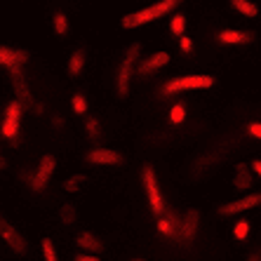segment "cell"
<instances>
[{"mask_svg":"<svg viewBox=\"0 0 261 261\" xmlns=\"http://www.w3.org/2000/svg\"><path fill=\"white\" fill-rule=\"evenodd\" d=\"M85 163L94 165V167H113V165L122 163V155L116 148H103V146H94L85 153Z\"/></svg>","mask_w":261,"mask_h":261,"instance_id":"cell-13","label":"cell"},{"mask_svg":"<svg viewBox=\"0 0 261 261\" xmlns=\"http://www.w3.org/2000/svg\"><path fill=\"white\" fill-rule=\"evenodd\" d=\"M155 228H158V233L163 238H170V240H174L176 228H179V214L172 212V210H165L163 217H158V224H155Z\"/></svg>","mask_w":261,"mask_h":261,"instance_id":"cell-18","label":"cell"},{"mask_svg":"<svg viewBox=\"0 0 261 261\" xmlns=\"http://www.w3.org/2000/svg\"><path fill=\"white\" fill-rule=\"evenodd\" d=\"M217 40L221 45H252L256 40V33L254 31H243V29H224L217 33Z\"/></svg>","mask_w":261,"mask_h":261,"instance_id":"cell-14","label":"cell"},{"mask_svg":"<svg viewBox=\"0 0 261 261\" xmlns=\"http://www.w3.org/2000/svg\"><path fill=\"white\" fill-rule=\"evenodd\" d=\"M31 61V52L26 47H12V45H0V68L12 71L24 68Z\"/></svg>","mask_w":261,"mask_h":261,"instance_id":"cell-12","label":"cell"},{"mask_svg":"<svg viewBox=\"0 0 261 261\" xmlns=\"http://www.w3.org/2000/svg\"><path fill=\"white\" fill-rule=\"evenodd\" d=\"M233 189L240 191V193H249L252 186H254V172L247 163H236L233 165Z\"/></svg>","mask_w":261,"mask_h":261,"instance_id":"cell-15","label":"cell"},{"mask_svg":"<svg viewBox=\"0 0 261 261\" xmlns=\"http://www.w3.org/2000/svg\"><path fill=\"white\" fill-rule=\"evenodd\" d=\"M170 33L181 38L186 33V14L184 12H172L170 17Z\"/></svg>","mask_w":261,"mask_h":261,"instance_id":"cell-24","label":"cell"},{"mask_svg":"<svg viewBox=\"0 0 261 261\" xmlns=\"http://www.w3.org/2000/svg\"><path fill=\"white\" fill-rule=\"evenodd\" d=\"M141 43H132L125 52H122L120 61H118L116 75H113V83H116V94L118 99H127L129 87H132V78H134V68H137V61L141 59Z\"/></svg>","mask_w":261,"mask_h":261,"instance_id":"cell-2","label":"cell"},{"mask_svg":"<svg viewBox=\"0 0 261 261\" xmlns=\"http://www.w3.org/2000/svg\"><path fill=\"white\" fill-rule=\"evenodd\" d=\"M31 113H36V116H43V113H45V103H43V101H36V103H33V109H31Z\"/></svg>","mask_w":261,"mask_h":261,"instance_id":"cell-33","label":"cell"},{"mask_svg":"<svg viewBox=\"0 0 261 261\" xmlns=\"http://www.w3.org/2000/svg\"><path fill=\"white\" fill-rule=\"evenodd\" d=\"M134 261H148V259H134Z\"/></svg>","mask_w":261,"mask_h":261,"instance_id":"cell-37","label":"cell"},{"mask_svg":"<svg viewBox=\"0 0 261 261\" xmlns=\"http://www.w3.org/2000/svg\"><path fill=\"white\" fill-rule=\"evenodd\" d=\"M59 221L64 226H73V224H75V221H78V210H75V205L64 202V205L59 207Z\"/></svg>","mask_w":261,"mask_h":261,"instance_id":"cell-23","label":"cell"},{"mask_svg":"<svg viewBox=\"0 0 261 261\" xmlns=\"http://www.w3.org/2000/svg\"><path fill=\"white\" fill-rule=\"evenodd\" d=\"M186 0H158L153 5H146L137 12H129L120 19V26L125 31H134V29H141V26L151 24V21H158L163 17H170L172 12H176L179 7L184 5Z\"/></svg>","mask_w":261,"mask_h":261,"instance_id":"cell-1","label":"cell"},{"mask_svg":"<svg viewBox=\"0 0 261 261\" xmlns=\"http://www.w3.org/2000/svg\"><path fill=\"white\" fill-rule=\"evenodd\" d=\"M0 240L7 245V247L12 249L14 254L24 256L29 252V243H26V238L19 233V228L5 217V214L0 212Z\"/></svg>","mask_w":261,"mask_h":261,"instance_id":"cell-8","label":"cell"},{"mask_svg":"<svg viewBox=\"0 0 261 261\" xmlns=\"http://www.w3.org/2000/svg\"><path fill=\"white\" fill-rule=\"evenodd\" d=\"M7 167V160H5V155H3V151H0V172Z\"/></svg>","mask_w":261,"mask_h":261,"instance_id":"cell-36","label":"cell"},{"mask_svg":"<svg viewBox=\"0 0 261 261\" xmlns=\"http://www.w3.org/2000/svg\"><path fill=\"white\" fill-rule=\"evenodd\" d=\"M198 233H200V210L191 207L184 214H179V228H176L174 243L181 245V247H191Z\"/></svg>","mask_w":261,"mask_h":261,"instance_id":"cell-6","label":"cell"},{"mask_svg":"<svg viewBox=\"0 0 261 261\" xmlns=\"http://www.w3.org/2000/svg\"><path fill=\"white\" fill-rule=\"evenodd\" d=\"M247 261H261V249H254V252H249Z\"/></svg>","mask_w":261,"mask_h":261,"instance_id":"cell-35","label":"cell"},{"mask_svg":"<svg viewBox=\"0 0 261 261\" xmlns=\"http://www.w3.org/2000/svg\"><path fill=\"white\" fill-rule=\"evenodd\" d=\"M170 59H172V55L170 52H165V49H160V52H151V55L141 57V59L137 61L134 73H137L139 78H148V75H153V73H158L160 68L167 66Z\"/></svg>","mask_w":261,"mask_h":261,"instance_id":"cell-11","label":"cell"},{"mask_svg":"<svg viewBox=\"0 0 261 261\" xmlns=\"http://www.w3.org/2000/svg\"><path fill=\"white\" fill-rule=\"evenodd\" d=\"M43 256L45 261H59V254H57V247L49 238H43Z\"/></svg>","mask_w":261,"mask_h":261,"instance_id":"cell-28","label":"cell"},{"mask_svg":"<svg viewBox=\"0 0 261 261\" xmlns=\"http://www.w3.org/2000/svg\"><path fill=\"white\" fill-rule=\"evenodd\" d=\"M52 33L59 40H66L68 33H71V21H68V14L64 10H55L52 12Z\"/></svg>","mask_w":261,"mask_h":261,"instance_id":"cell-19","label":"cell"},{"mask_svg":"<svg viewBox=\"0 0 261 261\" xmlns=\"http://www.w3.org/2000/svg\"><path fill=\"white\" fill-rule=\"evenodd\" d=\"M52 127H55L57 132H61V129L66 127V120H64V116H52Z\"/></svg>","mask_w":261,"mask_h":261,"instance_id":"cell-31","label":"cell"},{"mask_svg":"<svg viewBox=\"0 0 261 261\" xmlns=\"http://www.w3.org/2000/svg\"><path fill=\"white\" fill-rule=\"evenodd\" d=\"M249 233H252V221L249 219H245V217H240L233 224V238H236L238 243H245L249 238Z\"/></svg>","mask_w":261,"mask_h":261,"instance_id":"cell-22","label":"cell"},{"mask_svg":"<svg viewBox=\"0 0 261 261\" xmlns=\"http://www.w3.org/2000/svg\"><path fill=\"white\" fill-rule=\"evenodd\" d=\"M55 172H57V158L52 155V153H45L43 158L38 160L36 170L31 172V174H26L29 189L33 191V193H43V191L47 189L49 179L55 176Z\"/></svg>","mask_w":261,"mask_h":261,"instance_id":"cell-7","label":"cell"},{"mask_svg":"<svg viewBox=\"0 0 261 261\" xmlns=\"http://www.w3.org/2000/svg\"><path fill=\"white\" fill-rule=\"evenodd\" d=\"M24 103H19L17 99L5 106L3 113V122H0V137L10 144H19L21 141V120H24Z\"/></svg>","mask_w":261,"mask_h":261,"instance_id":"cell-5","label":"cell"},{"mask_svg":"<svg viewBox=\"0 0 261 261\" xmlns=\"http://www.w3.org/2000/svg\"><path fill=\"white\" fill-rule=\"evenodd\" d=\"M87 181V176L85 174H71L66 179V181L61 184V189L66 191V193H75V191H80L83 189V184Z\"/></svg>","mask_w":261,"mask_h":261,"instance_id":"cell-26","label":"cell"},{"mask_svg":"<svg viewBox=\"0 0 261 261\" xmlns=\"http://www.w3.org/2000/svg\"><path fill=\"white\" fill-rule=\"evenodd\" d=\"M10 73V83H12V90H14V99L19 103H24V109H33V103H36V97H33V92H31V85L29 80H26V73L24 68H12Z\"/></svg>","mask_w":261,"mask_h":261,"instance_id":"cell-10","label":"cell"},{"mask_svg":"<svg viewBox=\"0 0 261 261\" xmlns=\"http://www.w3.org/2000/svg\"><path fill=\"white\" fill-rule=\"evenodd\" d=\"M184 120H186V106L181 101H176L170 109V122L172 125H181Z\"/></svg>","mask_w":261,"mask_h":261,"instance_id":"cell-27","label":"cell"},{"mask_svg":"<svg viewBox=\"0 0 261 261\" xmlns=\"http://www.w3.org/2000/svg\"><path fill=\"white\" fill-rule=\"evenodd\" d=\"M261 207V193H245L243 198H236L231 202H221L217 205V217H236V214H245L249 210Z\"/></svg>","mask_w":261,"mask_h":261,"instance_id":"cell-9","label":"cell"},{"mask_svg":"<svg viewBox=\"0 0 261 261\" xmlns=\"http://www.w3.org/2000/svg\"><path fill=\"white\" fill-rule=\"evenodd\" d=\"M73 261H101V259H99L97 254H83V252H80V254L73 256Z\"/></svg>","mask_w":261,"mask_h":261,"instance_id":"cell-32","label":"cell"},{"mask_svg":"<svg viewBox=\"0 0 261 261\" xmlns=\"http://www.w3.org/2000/svg\"><path fill=\"white\" fill-rule=\"evenodd\" d=\"M141 184H144L146 202H148L151 214L163 217L167 205H165V195H163V191H160L158 174H155V167H153V165H144V167H141Z\"/></svg>","mask_w":261,"mask_h":261,"instance_id":"cell-3","label":"cell"},{"mask_svg":"<svg viewBox=\"0 0 261 261\" xmlns=\"http://www.w3.org/2000/svg\"><path fill=\"white\" fill-rule=\"evenodd\" d=\"M85 64H87V49L80 45V47H75L68 55V61H66V73L71 80H78L80 75H83V71H85Z\"/></svg>","mask_w":261,"mask_h":261,"instance_id":"cell-16","label":"cell"},{"mask_svg":"<svg viewBox=\"0 0 261 261\" xmlns=\"http://www.w3.org/2000/svg\"><path fill=\"white\" fill-rule=\"evenodd\" d=\"M85 137L92 141V144L101 141L103 127H101V120H99L97 116H87V120H85Z\"/></svg>","mask_w":261,"mask_h":261,"instance_id":"cell-21","label":"cell"},{"mask_svg":"<svg viewBox=\"0 0 261 261\" xmlns=\"http://www.w3.org/2000/svg\"><path fill=\"white\" fill-rule=\"evenodd\" d=\"M212 85H214L212 75H200V73L179 75V78H172L167 83H163L160 97H174V94H181V92H189V90H210Z\"/></svg>","mask_w":261,"mask_h":261,"instance_id":"cell-4","label":"cell"},{"mask_svg":"<svg viewBox=\"0 0 261 261\" xmlns=\"http://www.w3.org/2000/svg\"><path fill=\"white\" fill-rule=\"evenodd\" d=\"M75 245L83 249V254H99L103 249L101 238L94 236L92 231H80L78 236H75Z\"/></svg>","mask_w":261,"mask_h":261,"instance_id":"cell-17","label":"cell"},{"mask_svg":"<svg viewBox=\"0 0 261 261\" xmlns=\"http://www.w3.org/2000/svg\"><path fill=\"white\" fill-rule=\"evenodd\" d=\"M71 111L75 113V116H85L87 111H90V106H87V97L83 94V92H75L71 97Z\"/></svg>","mask_w":261,"mask_h":261,"instance_id":"cell-25","label":"cell"},{"mask_svg":"<svg viewBox=\"0 0 261 261\" xmlns=\"http://www.w3.org/2000/svg\"><path fill=\"white\" fill-rule=\"evenodd\" d=\"M245 132L252 137V139H259L261 141V120H252L245 125Z\"/></svg>","mask_w":261,"mask_h":261,"instance_id":"cell-30","label":"cell"},{"mask_svg":"<svg viewBox=\"0 0 261 261\" xmlns=\"http://www.w3.org/2000/svg\"><path fill=\"white\" fill-rule=\"evenodd\" d=\"M249 167H252V172H254V176H259L261 179V160L256 158V160H252V165H249Z\"/></svg>","mask_w":261,"mask_h":261,"instance_id":"cell-34","label":"cell"},{"mask_svg":"<svg viewBox=\"0 0 261 261\" xmlns=\"http://www.w3.org/2000/svg\"><path fill=\"white\" fill-rule=\"evenodd\" d=\"M228 3H231V7L240 14V17H245V19H256L259 17V5L252 3V0H228Z\"/></svg>","mask_w":261,"mask_h":261,"instance_id":"cell-20","label":"cell"},{"mask_svg":"<svg viewBox=\"0 0 261 261\" xmlns=\"http://www.w3.org/2000/svg\"><path fill=\"white\" fill-rule=\"evenodd\" d=\"M179 49H181V55H186V57L193 55V49H195L193 38H191V36H181V38H179Z\"/></svg>","mask_w":261,"mask_h":261,"instance_id":"cell-29","label":"cell"}]
</instances>
